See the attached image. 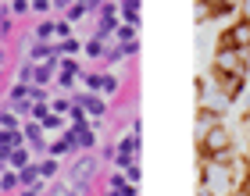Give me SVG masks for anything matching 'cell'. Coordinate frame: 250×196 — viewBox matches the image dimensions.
Wrapping results in <instances>:
<instances>
[{
  "mask_svg": "<svg viewBox=\"0 0 250 196\" xmlns=\"http://www.w3.org/2000/svg\"><path fill=\"white\" fill-rule=\"evenodd\" d=\"M218 50H240V54H250V21L236 18L232 25L218 36Z\"/></svg>",
  "mask_w": 250,
  "mask_h": 196,
  "instance_id": "cell-1",
  "label": "cell"
},
{
  "mask_svg": "<svg viewBox=\"0 0 250 196\" xmlns=\"http://www.w3.org/2000/svg\"><path fill=\"white\" fill-rule=\"evenodd\" d=\"M214 125H222V114L211 111V107H200V111H197V139H200L204 132H211Z\"/></svg>",
  "mask_w": 250,
  "mask_h": 196,
  "instance_id": "cell-2",
  "label": "cell"
},
{
  "mask_svg": "<svg viewBox=\"0 0 250 196\" xmlns=\"http://www.w3.org/2000/svg\"><path fill=\"white\" fill-rule=\"evenodd\" d=\"M18 186H21V189H43V182H40V168H36V164L21 168V171H18Z\"/></svg>",
  "mask_w": 250,
  "mask_h": 196,
  "instance_id": "cell-3",
  "label": "cell"
},
{
  "mask_svg": "<svg viewBox=\"0 0 250 196\" xmlns=\"http://www.w3.org/2000/svg\"><path fill=\"white\" fill-rule=\"evenodd\" d=\"M21 129H25V132H21V139H25V146L32 143L36 150H43V129H40L36 121H25V125H21Z\"/></svg>",
  "mask_w": 250,
  "mask_h": 196,
  "instance_id": "cell-4",
  "label": "cell"
},
{
  "mask_svg": "<svg viewBox=\"0 0 250 196\" xmlns=\"http://www.w3.org/2000/svg\"><path fill=\"white\" fill-rule=\"evenodd\" d=\"M79 50H83V39H72V36L54 43V54H58V61H61V57H72V54H79Z\"/></svg>",
  "mask_w": 250,
  "mask_h": 196,
  "instance_id": "cell-5",
  "label": "cell"
},
{
  "mask_svg": "<svg viewBox=\"0 0 250 196\" xmlns=\"http://www.w3.org/2000/svg\"><path fill=\"white\" fill-rule=\"evenodd\" d=\"M7 164H11V171H21V168H29V146H18V150H11V154H7Z\"/></svg>",
  "mask_w": 250,
  "mask_h": 196,
  "instance_id": "cell-6",
  "label": "cell"
},
{
  "mask_svg": "<svg viewBox=\"0 0 250 196\" xmlns=\"http://www.w3.org/2000/svg\"><path fill=\"white\" fill-rule=\"evenodd\" d=\"M97 171V160H89V157H83V160H75V168H72V178L79 182V178H89Z\"/></svg>",
  "mask_w": 250,
  "mask_h": 196,
  "instance_id": "cell-7",
  "label": "cell"
},
{
  "mask_svg": "<svg viewBox=\"0 0 250 196\" xmlns=\"http://www.w3.org/2000/svg\"><path fill=\"white\" fill-rule=\"evenodd\" d=\"M118 7H122V15H125V21H129L132 29L140 25V4H136V0H125V4H118Z\"/></svg>",
  "mask_w": 250,
  "mask_h": 196,
  "instance_id": "cell-8",
  "label": "cell"
},
{
  "mask_svg": "<svg viewBox=\"0 0 250 196\" xmlns=\"http://www.w3.org/2000/svg\"><path fill=\"white\" fill-rule=\"evenodd\" d=\"M0 129H4V132H18V129H21L18 114H15V111H0Z\"/></svg>",
  "mask_w": 250,
  "mask_h": 196,
  "instance_id": "cell-9",
  "label": "cell"
},
{
  "mask_svg": "<svg viewBox=\"0 0 250 196\" xmlns=\"http://www.w3.org/2000/svg\"><path fill=\"white\" fill-rule=\"evenodd\" d=\"M0 189L4 193H18L21 186H18V171H4V175H0Z\"/></svg>",
  "mask_w": 250,
  "mask_h": 196,
  "instance_id": "cell-10",
  "label": "cell"
},
{
  "mask_svg": "<svg viewBox=\"0 0 250 196\" xmlns=\"http://www.w3.org/2000/svg\"><path fill=\"white\" fill-rule=\"evenodd\" d=\"M40 129H43V132H61V129H64V118H58V114H47V118L40 121Z\"/></svg>",
  "mask_w": 250,
  "mask_h": 196,
  "instance_id": "cell-11",
  "label": "cell"
},
{
  "mask_svg": "<svg viewBox=\"0 0 250 196\" xmlns=\"http://www.w3.org/2000/svg\"><path fill=\"white\" fill-rule=\"evenodd\" d=\"M97 89H104V93H118V78L115 75H100V86Z\"/></svg>",
  "mask_w": 250,
  "mask_h": 196,
  "instance_id": "cell-12",
  "label": "cell"
},
{
  "mask_svg": "<svg viewBox=\"0 0 250 196\" xmlns=\"http://www.w3.org/2000/svg\"><path fill=\"white\" fill-rule=\"evenodd\" d=\"M50 36H54V21H40V29H36V39H40V43H47Z\"/></svg>",
  "mask_w": 250,
  "mask_h": 196,
  "instance_id": "cell-13",
  "label": "cell"
},
{
  "mask_svg": "<svg viewBox=\"0 0 250 196\" xmlns=\"http://www.w3.org/2000/svg\"><path fill=\"white\" fill-rule=\"evenodd\" d=\"M50 175H58V160H43V164H40V178H50Z\"/></svg>",
  "mask_w": 250,
  "mask_h": 196,
  "instance_id": "cell-14",
  "label": "cell"
},
{
  "mask_svg": "<svg viewBox=\"0 0 250 196\" xmlns=\"http://www.w3.org/2000/svg\"><path fill=\"white\" fill-rule=\"evenodd\" d=\"M7 15H29V0H15V4L7 7Z\"/></svg>",
  "mask_w": 250,
  "mask_h": 196,
  "instance_id": "cell-15",
  "label": "cell"
},
{
  "mask_svg": "<svg viewBox=\"0 0 250 196\" xmlns=\"http://www.w3.org/2000/svg\"><path fill=\"white\" fill-rule=\"evenodd\" d=\"M29 11H40V15H43V11H50V4H47V0H36V4H29Z\"/></svg>",
  "mask_w": 250,
  "mask_h": 196,
  "instance_id": "cell-16",
  "label": "cell"
},
{
  "mask_svg": "<svg viewBox=\"0 0 250 196\" xmlns=\"http://www.w3.org/2000/svg\"><path fill=\"white\" fill-rule=\"evenodd\" d=\"M15 196H40V189H18Z\"/></svg>",
  "mask_w": 250,
  "mask_h": 196,
  "instance_id": "cell-17",
  "label": "cell"
},
{
  "mask_svg": "<svg viewBox=\"0 0 250 196\" xmlns=\"http://www.w3.org/2000/svg\"><path fill=\"white\" fill-rule=\"evenodd\" d=\"M4 64H7V54H4V50H0V72H4Z\"/></svg>",
  "mask_w": 250,
  "mask_h": 196,
  "instance_id": "cell-18",
  "label": "cell"
},
{
  "mask_svg": "<svg viewBox=\"0 0 250 196\" xmlns=\"http://www.w3.org/2000/svg\"><path fill=\"white\" fill-rule=\"evenodd\" d=\"M229 196H250V193H243V189H232V193H229Z\"/></svg>",
  "mask_w": 250,
  "mask_h": 196,
  "instance_id": "cell-19",
  "label": "cell"
},
{
  "mask_svg": "<svg viewBox=\"0 0 250 196\" xmlns=\"http://www.w3.org/2000/svg\"><path fill=\"white\" fill-rule=\"evenodd\" d=\"M104 196H122V193H115V189H107V193H104Z\"/></svg>",
  "mask_w": 250,
  "mask_h": 196,
  "instance_id": "cell-20",
  "label": "cell"
},
{
  "mask_svg": "<svg viewBox=\"0 0 250 196\" xmlns=\"http://www.w3.org/2000/svg\"><path fill=\"white\" fill-rule=\"evenodd\" d=\"M0 86H4V72H0Z\"/></svg>",
  "mask_w": 250,
  "mask_h": 196,
  "instance_id": "cell-21",
  "label": "cell"
}]
</instances>
